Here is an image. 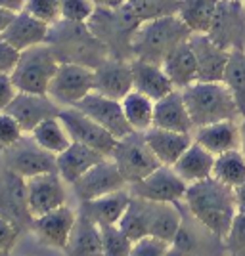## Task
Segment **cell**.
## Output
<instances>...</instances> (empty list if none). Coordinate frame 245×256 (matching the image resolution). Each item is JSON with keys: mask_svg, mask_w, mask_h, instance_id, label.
Returning <instances> with one entry per match:
<instances>
[{"mask_svg": "<svg viewBox=\"0 0 245 256\" xmlns=\"http://www.w3.org/2000/svg\"><path fill=\"white\" fill-rule=\"evenodd\" d=\"M184 203L193 218L220 241L230 232L237 216L234 190L214 178L188 186Z\"/></svg>", "mask_w": 245, "mask_h": 256, "instance_id": "1", "label": "cell"}, {"mask_svg": "<svg viewBox=\"0 0 245 256\" xmlns=\"http://www.w3.org/2000/svg\"><path fill=\"white\" fill-rule=\"evenodd\" d=\"M46 44L52 48L60 64H79L96 69L102 62L111 58L107 48L88 29L86 23H71L60 20L50 25Z\"/></svg>", "mask_w": 245, "mask_h": 256, "instance_id": "2", "label": "cell"}, {"mask_svg": "<svg viewBox=\"0 0 245 256\" xmlns=\"http://www.w3.org/2000/svg\"><path fill=\"white\" fill-rule=\"evenodd\" d=\"M190 36L192 31L176 14L142 22L132 38V58L163 65L165 58L182 42L190 40Z\"/></svg>", "mask_w": 245, "mask_h": 256, "instance_id": "3", "label": "cell"}, {"mask_svg": "<svg viewBox=\"0 0 245 256\" xmlns=\"http://www.w3.org/2000/svg\"><path fill=\"white\" fill-rule=\"evenodd\" d=\"M140 23L142 20L125 4L121 8H96L86 25L111 58L132 62V38Z\"/></svg>", "mask_w": 245, "mask_h": 256, "instance_id": "4", "label": "cell"}, {"mask_svg": "<svg viewBox=\"0 0 245 256\" xmlns=\"http://www.w3.org/2000/svg\"><path fill=\"white\" fill-rule=\"evenodd\" d=\"M193 126H207L220 120H241L239 109L224 82H193L182 90Z\"/></svg>", "mask_w": 245, "mask_h": 256, "instance_id": "5", "label": "cell"}, {"mask_svg": "<svg viewBox=\"0 0 245 256\" xmlns=\"http://www.w3.org/2000/svg\"><path fill=\"white\" fill-rule=\"evenodd\" d=\"M58 67L60 62L54 56L52 48L48 44H39L20 54L18 65L10 75L18 92L48 94V88Z\"/></svg>", "mask_w": 245, "mask_h": 256, "instance_id": "6", "label": "cell"}, {"mask_svg": "<svg viewBox=\"0 0 245 256\" xmlns=\"http://www.w3.org/2000/svg\"><path fill=\"white\" fill-rule=\"evenodd\" d=\"M111 159L115 160L121 174L125 176L127 184H136L149 176L155 168H159L161 162L149 150L148 142L144 138V132H132L125 138H121L111 153Z\"/></svg>", "mask_w": 245, "mask_h": 256, "instance_id": "7", "label": "cell"}, {"mask_svg": "<svg viewBox=\"0 0 245 256\" xmlns=\"http://www.w3.org/2000/svg\"><path fill=\"white\" fill-rule=\"evenodd\" d=\"M2 159L6 164V170L14 172L25 180L39 176V174H46V172H58L56 155L43 150L31 138V134L23 136L18 144L2 151Z\"/></svg>", "mask_w": 245, "mask_h": 256, "instance_id": "8", "label": "cell"}, {"mask_svg": "<svg viewBox=\"0 0 245 256\" xmlns=\"http://www.w3.org/2000/svg\"><path fill=\"white\" fill-rule=\"evenodd\" d=\"M90 92H94V69L79 64H60L48 88V96L62 107L77 106Z\"/></svg>", "mask_w": 245, "mask_h": 256, "instance_id": "9", "label": "cell"}, {"mask_svg": "<svg viewBox=\"0 0 245 256\" xmlns=\"http://www.w3.org/2000/svg\"><path fill=\"white\" fill-rule=\"evenodd\" d=\"M220 48L245 52V4L239 0H220L207 32Z\"/></svg>", "mask_w": 245, "mask_h": 256, "instance_id": "10", "label": "cell"}, {"mask_svg": "<svg viewBox=\"0 0 245 256\" xmlns=\"http://www.w3.org/2000/svg\"><path fill=\"white\" fill-rule=\"evenodd\" d=\"M128 192L134 197L146 199V201H153V203L178 204L186 197L188 184L174 172L172 166L161 164L159 168H155L144 180L136 182V184H130Z\"/></svg>", "mask_w": 245, "mask_h": 256, "instance_id": "11", "label": "cell"}, {"mask_svg": "<svg viewBox=\"0 0 245 256\" xmlns=\"http://www.w3.org/2000/svg\"><path fill=\"white\" fill-rule=\"evenodd\" d=\"M60 120L64 122V126L67 128L73 142L88 146L92 150L100 151L106 157H111L119 140L111 132H107L104 126H100L96 120L86 117L85 113L79 111L77 107H62Z\"/></svg>", "mask_w": 245, "mask_h": 256, "instance_id": "12", "label": "cell"}, {"mask_svg": "<svg viewBox=\"0 0 245 256\" xmlns=\"http://www.w3.org/2000/svg\"><path fill=\"white\" fill-rule=\"evenodd\" d=\"M71 188H73L75 195L79 197V201L83 203V201H92V199L104 197L109 193L121 192V190L128 188V184L119 170V166L115 164V160L111 157H106L98 164H94L85 176H81Z\"/></svg>", "mask_w": 245, "mask_h": 256, "instance_id": "13", "label": "cell"}, {"mask_svg": "<svg viewBox=\"0 0 245 256\" xmlns=\"http://www.w3.org/2000/svg\"><path fill=\"white\" fill-rule=\"evenodd\" d=\"M79 111H83L86 117L96 120L100 126H104L107 132H111L117 140L125 138L128 134H132L134 130L128 124L125 111H123V104L119 100H111V98L104 96L100 92H90L86 98H83L77 106Z\"/></svg>", "mask_w": 245, "mask_h": 256, "instance_id": "14", "label": "cell"}, {"mask_svg": "<svg viewBox=\"0 0 245 256\" xmlns=\"http://www.w3.org/2000/svg\"><path fill=\"white\" fill-rule=\"evenodd\" d=\"M60 111L62 106H58L48 94H29V92H18L6 109V113H10L22 124L25 134H31L46 118L60 117Z\"/></svg>", "mask_w": 245, "mask_h": 256, "instance_id": "15", "label": "cell"}, {"mask_svg": "<svg viewBox=\"0 0 245 256\" xmlns=\"http://www.w3.org/2000/svg\"><path fill=\"white\" fill-rule=\"evenodd\" d=\"M64 184L58 172H46L27 180V203L33 218L64 206L67 201Z\"/></svg>", "mask_w": 245, "mask_h": 256, "instance_id": "16", "label": "cell"}, {"mask_svg": "<svg viewBox=\"0 0 245 256\" xmlns=\"http://www.w3.org/2000/svg\"><path fill=\"white\" fill-rule=\"evenodd\" d=\"M0 216L20 228H31L33 224V214L27 203V180L10 170L0 176Z\"/></svg>", "mask_w": 245, "mask_h": 256, "instance_id": "17", "label": "cell"}, {"mask_svg": "<svg viewBox=\"0 0 245 256\" xmlns=\"http://www.w3.org/2000/svg\"><path fill=\"white\" fill-rule=\"evenodd\" d=\"M190 44L197 58V80L199 82H222L226 65L230 62L228 50L220 48L209 34L192 32Z\"/></svg>", "mask_w": 245, "mask_h": 256, "instance_id": "18", "label": "cell"}, {"mask_svg": "<svg viewBox=\"0 0 245 256\" xmlns=\"http://www.w3.org/2000/svg\"><path fill=\"white\" fill-rule=\"evenodd\" d=\"M94 90L121 102L128 92L134 90L130 62L117 58H107L106 62H102L94 69Z\"/></svg>", "mask_w": 245, "mask_h": 256, "instance_id": "19", "label": "cell"}, {"mask_svg": "<svg viewBox=\"0 0 245 256\" xmlns=\"http://www.w3.org/2000/svg\"><path fill=\"white\" fill-rule=\"evenodd\" d=\"M75 222H77V212L71 206L64 204L52 212L33 218L31 230L44 245L54 246V248H65L75 228Z\"/></svg>", "mask_w": 245, "mask_h": 256, "instance_id": "20", "label": "cell"}, {"mask_svg": "<svg viewBox=\"0 0 245 256\" xmlns=\"http://www.w3.org/2000/svg\"><path fill=\"white\" fill-rule=\"evenodd\" d=\"M50 34V25L33 18L27 12H18L16 18L12 20L8 29L2 32V38L10 42L16 50H27L39 44H46Z\"/></svg>", "mask_w": 245, "mask_h": 256, "instance_id": "21", "label": "cell"}, {"mask_svg": "<svg viewBox=\"0 0 245 256\" xmlns=\"http://www.w3.org/2000/svg\"><path fill=\"white\" fill-rule=\"evenodd\" d=\"M153 126L174 130V132H186L193 134V120L190 117L188 106L184 102L182 90H172L171 94L155 102V113H153Z\"/></svg>", "mask_w": 245, "mask_h": 256, "instance_id": "22", "label": "cell"}, {"mask_svg": "<svg viewBox=\"0 0 245 256\" xmlns=\"http://www.w3.org/2000/svg\"><path fill=\"white\" fill-rule=\"evenodd\" d=\"M144 138L148 142L149 150L157 157V160L165 166H172L182 157V153L193 144V134L174 132V130H165V128L157 126L146 130Z\"/></svg>", "mask_w": 245, "mask_h": 256, "instance_id": "23", "label": "cell"}, {"mask_svg": "<svg viewBox=\"0 0 245 256\" xmlns=\"http://www.w3.org/2000/svg\"><path fill=\"white\" fill-rule=\"evenodd\" d=\"M193 140L211 151L214 157L226 151L239 150L241 146V132L237 120H220L207 126H199L193 130Z\"/></svg>", "mask_w": 245, "mask_h": 256, "instance_id": "24", "label": "cell"}, {"mask_svg": "<svg viewBox=\"0 0 245 256\" xmlns=\"http://www.w3.org/2000/svg\"><path fill=\"white\" fill-rule=\"evenodd\" d=\"M64 250L67 256H104L102 226L79 210L71 237Z\"/></svg>", "mask_w": 245, "mask_h": 256, "instance_id": "25", "label": "cell"}, {"mask_svg": "<svg viewBox=\"0 0 245 256\" xmlns=\"http://www.w3.org/2000/svg\"><path fill=\"white\" fill-rule=\"evenodd\" d=\"M106 159V155H102L100 151L92 150L88 146L77 144L73 142L64 153L56 155V164H58V174L62 176V180L69 186H73L81 176H85L94 164Z\"/></svg>", "mask_w": 245, "mask_h": 256, "instance_id": "26", "label": "cell"}, {"mask_svg": "<svg viewBox=\"0 0 245 256\" xmlns=\"http://www.w3.org/2000/svg\"><path fill=\"white\" fill-rule=\"evenodd\" d=\"M130 199H132V195L128 192V188H125L121 192L109 193V195L98 197L92 201H83L79 210L100 226H117L123 214L127 212Z\"/></svg>", "mask_w": 245, "mask_h": 256, "instance_id": "27", "label": "cell"}, {"mask_svg": "<svg viewBox=\"0 0 245 256\" xmlns=\"http://www.w3.org/2000/svg\"><path fill=\"white\" fill-rule=\"evenodd\" d=\"M130 65H132L134 90L146 94L153 102H157V100L165 98L167 94H171L172 90H176L161 65L142 62V60H132Z\"/></svg>", "mask_w": 245, "mask_h": 256, "instance_id": "28", "label": "cell"}, {"mask_svg": "<svg viewBox=\"0 0 245 256\" xmlns=\"http://www.w3.org/2000/svg\"><path fill=\"white\" fill-rule=\"evenodd\" d=\"M172 168L188 186H192L207 178H213L214 155L193 140V144L182 153V157L172 164Z\"/></svg>", "mask_w": 245, "mask_h": 256, "instance_id": "29", "label": "cell"}, {"mask_svg": "<svg viewBox=\"0 0 245 256\" xmlns=\"http://www.w3.org/2000/svg\"><path fill=\"white\" fill-rule=\"evenodd\" d=\"M165 69L167 76L171 78L176 90H184L193 82H197V58L193 54L190 40L182 42L178 48H174L161 65Z\"/></svg>", "mask_w": 245, "mask_h": 256, "instance_id": "30", "label": "cell"}, {"mask_svg": "<svg viewBox=\"0 0 245 256\" xmlns=\"http://www.w3.org/2000/svg\"><path fill=\"white\" fill-rule=\"evenodd\" d=\"M182 212L176 203H153L149 201V237H157L174 243L182 230Z\"/></svg>", "mask_w": 245, "mask_h": 256, "instance_id": "31", "label": "cell"}, {"mask_svg": "<svg viewBox=\"0 0 245 256\" xmlns=\"http://www.w3.org/2000/svg\"><path fill=\"white\" fill-rule=\"evenodd\" d=\"M220 0H180L176 16L188 25L192 32L207 34L214 20Z\"/></svg>", "mask_w": 245, "mask_h": 256, "instance_id": "32", "label": "cell"}, {"mask_svg": "<svg viewBox=\"0 0 245 256\" xmlns=\"http://www.w3.org/2000/svg\"><path fill=\"white\" fill-rule=\"evenodd\" d=\"M123 111L127 117L128 124L134 132H146L153 126V113H155V102L142 92H128L127 96L121 100Z\"/></svg>", "mask_w": 245, "mask_h": 256, "instance_id": "33", "label": "cell"}, {"mask_svg": "<svg viewBox=\"0 0 245 256\" xmlns=\"http://www.w3.org/2000/svg\"><path fill=\"white\" fill-rule=\"evenodd\" d=\"M31 138L43 148V150L50 151L54 155H60L64 153L73 140L69 136L67 128L64 126V122L60 120V117H52L43 120L39 126L31 132Z\"/></svg>", "mask_w": 245, "mask_h": 256, "instance_id": "34", "label": "cell"}, {"mask_svg": "<svg viewBox=\"0 0 245 256\" xmlns=\"http://www.w3.org/2000/svg\"><path fill=\"white\" fill-rule=\"evenodd\" d=\"M213 178L235 190L245 182V155L241 150L226 151L214 157Z\"/></svg>", "mask_w": 245, "mask_h": 256, "instance_id": "35", "label": "cell"}, {"mask_svg": "<svg viewBox=\"0 0 245 256\" xmlns=\"http://www.w3.org/2000/svg\"><path fill=\"white\" fill-rule=\"evenodd\" d=\"M117 226L132 241L149 237V201L132 195L127 212L123 214Z\"/></svg>", "mask_w": 245, "mask_h": 256, "instance_id": "36", "label": "cell"}, {"mask_svg": "<svg viewBox=\"0 0 245 256\" xmlns=\"http://www.w3.org/2000/svg\"><path fill=\"white\" fill-rule=\"evenodd\" d=\"M222 82L228 86L235 100V106L239 109L241 118L245 117V52L234 50L230 54V62L226 65Z\"/></svg>", "mask_w": 245, "mask_h": 256, "instance_id": "37", "label": "cell"}, {"mask_svg": "<svg viewBox=\"0 0 245 256\" xmlns=\"http://www.w3.org/2000/svg\"><path fill=\"white\" fill-rule=\"evenodd\" d=\"M127 6L142 22H148L163 16H174L178 12L180 0H128Z\"/></svg>", "mask_w": 245, "mask_h": 256, "instance_id": "38", "label": "cell"}, {"mask_svg": "<svg viewBox=\"0 0 245 256\" xmlns=\"http://www.w3.org/2000/svg\"><path fill=\"white\" fill-rule=\"evenodd\" d=\"M104 256H130L134 241L119 226H102Z\"/></svg>", "mask_w": 245, "mask_h": 256, "instance_id": "39", "label": "cell"}, {"mask_svg": "<svg viewBox=\"0 0 245 256\" xmlns=\"http://www.w3.org/2000/svg\"><path fill=\"white\" fill-rule=\"evenodd\" d=\"M23 12L48 25H54L62 20V0H25Z\"/></svg>", "mask_w": 245, "mask_h": 256, "instance_id": "40", "label": "cell"}, {"mask_svg": "<svg viewBox=\"0 0 245 256\" xmlns=\"http://www.w3.org/2000/svg\"><path fill=\"white\" fill-rule=\"evenodd\" d=\"M96 8L98 6L92 0H62V20L71 23H88Z\"/></svg>", "mask_w": 245, "mask_h": 256, "instance_id": "41", "label": "cell"}, {"mask_svg": "<svg viewBox=\"0 0 245 256\" xmlns=\"http://www.w3.org/2000/svg\"><path fill=\"white\" fill-rule=\"evenodd\" d=\"M222 241L230 256H245V214L237 212L234 224Z\"/></svg>", "mask_w": 245, "mask_h": 256, "instance_id": "42", "label": "cell"}, {"mask_svg": "<svg viewBox=\"0 0 245 256\" xmlns=\"http://www.w3.org/2000/svg\"><path fill=\"white\" fill-rule=\"evenodd\" d=\"M25 136L22 124L12 117L10 113H0V151L8 150L14 144H18Z\"/></svg>", "mask_w": 245, "mask_h": 256, "instance_id": "43", "label": "cell"}, {"mask_svg": "<svg viewBox=\"0 0 245 256\" xmlns=\"http://www.w3.org/2000/svg\"><path fill=\"white\" fill-rule=\"evenodd\" d=\"M171 246V243L157 239V237H144V239L134 241L130 256H169Z\"/></svg>", "mask_w": 245, "mask_h": 256, "instance_id": "44", "label": "cell"}, {"mask_svg": "<svg viewBox=\"0 0 245 256\" xmlns=\"http://www.w3.org/2000/svg\"><path fill=\"white\" fill-rule=\"evenodd\" d=\"M20 232H22L20 226H16L8 218L0 216V250H8L10 252L12 248L16 246V243H18Z\"/></svg>", "mask_w": 245, "mask_h": 256, "instance_id": "45", "label": "cell"}, {"mask_svg": "<svg viewBox=\"0 0 245 256\" xmlns=\"http://www.w3.org/2000/svg\"><path fill=\"white\" fill-rule=\"evenodd\" d=\"M20 50H16L10 42H6L2 36H0V73H8L16 69L18 60H20Z\"/></svg>", "mask_w": 245, "mask_h": 256, "instance_id": "46", "label": "cell"}, {"mask_svg": "<svg viewBox=\"0 0 245 256\" xmlns=\"http://www.w3.org/2000/svg\"><path fill=\"white\" fill-rule=\"evenodd\" d=\"M18 94V88L12 80V75L8 73H0V113L6 111L8 106L12 104V100Z\"/></svg>", "mask_w": 245, "mask_h": 256, "instance_id": "47", "label": "cell"}, {"mask_svg": "<svg viewBox=\"0 0 245 256\" xmlns=\"http://www.w3.org/2000/svg\"><path fill=\"white\" fill-rule=\"evenodd\" d=\"M235 195V206H237V212L245 214V182L241 186H237L234 190Z\"/></svg>", "mask_w": 245, "mask_h": 256, "instance_id": "48", "label": "cell"}, {"mask_svg": "<svg viewBox=\"0 0 245 256\" xmlns=\"http://www.w3.org/2000/svg\"><path fill=\"white\" fill-rule=\"evenodd\" d=\"M14 18H16V12H10V10H6V8H0V36H2V32L8 29V25L12 23Z\"/></svg>", "mask_w": 245, "mask_h": 256, "instance_id": "49", "label": "cell"}, {"mask_svg": "<svg viewBox=\"0 0 245 256\" xmlns=\"http://www.w3.org/2000/svg\"><path fill=\"white\" fill-rule=\"evenodd\" d=\"M23 6H25V0H0V8H6L10 12H23Z\"/></svg>", "mask_w": 245, "mask_h": 256, "instance_id": "50", "label": "cell"}, {"mask_svg": "<svg viewBox=\"0 0 245 256\" xmlns=\"http://www.w3.org/2000/svg\"><path fill=\"white\" fill-rule=\"evenodd\" d=\"M98 8H121L128 0H92Z\"/></svg>", "mask_w": 245, "mask_h": 256, "instance_id": "51", "label": "cell"}, {"mask_svg": "<svg viewBox=\"0 0 245 256\" xmlns=\"http://www.w3.org/2000/svg\"><path fill=\"white\" fill-rule=\"evenodd\" d=\"M239 132H241V146H239V150L243 151L245 155V117L239 120Z\"/></svg>", "mask_w": 245, "mask_h": 256, "instance_id": "52", "label": "cell"}, {"mask_svg": "<svg viewBox=\"0 0 245 256\" xmlns=\"http://www.w3.org/2000/svg\"><path fill=\"white\" fill-rule=\"evenodd\" d=\"M0 256H10V252L8 250H0Z\"/></svg>", "mask_w": 245, "mask_h": 256, "instance_id": "53", "label": "cell"}, {"mask_svg": "<svg viewBox=\"0 0 245 256\" xmlns=\"http://www.w3.org/2000/svg\"><path fill=\"white\" fill-rule=\"evenodd\" d=\"M239 2H245V0H239Z\"/></svg>", "mask_w": 245, "mask_h": 256, "instance_id": "54", "label": "cell"}, {"mask_svg": "<svg viewBox=\"0 0 245 256\" xmlns=\"http://www.w3.org/2000/svg\"><path fill=\"white\" fill-rule=\"evenodd\" d=\"M243 4H245V2H243Z\"/></svg>", "mask_w": 245, "mask_h": 256, "instance_id": "55", "label": "cell"}]
</instances>
